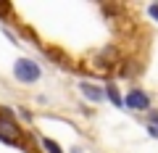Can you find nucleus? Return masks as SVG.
<instances>
[{
    "mask_svg": "<svg viewBox=\"0 0 158 153\" xmlns=\"http://www.w3.org/2000/svg\"><path fill=\"white\" fill-rule=\"evenodd\" d=\"M0 137L3 140H8V142H19V130H16V124L13 121H0Z\"/></svg>",
    "mask_w": 158,
    "mask_h": 153,
    "instance_id": "obj_3",
    "label": "nucleus"
},
{
    "mask_svg": "<svg viewBox=\"0 0 158 153\" xmlns=\"http://www.w3.org/2000/svg\"><path fill=\"white\" fill-rule=\"evenodd\" d=\"M145 130H148V135H150V137H156V140H158V124H150V121H148Z\"/></svg>",
    "mask_w": 158,
    "mask_h": 153,
    "instance_id": "obj_7",
    "label": "nucleus"
},
{
    "mask_svg": "<svg viewBox=\"0 0 158 153\" xmlns=\"http://www.w3.org/2000/svg\"><path fill=\"white\" fill-rule=\"evenodd\" d=\"M148 116H150V124H158V111H156V108H150Z\"/></svg>",
    "mask_w": 158,
    "mask_h": 153,
    "instance_id": "obj_8",
    "label": "nucleus"
},
{
    "mask_svg": "<svg viewBox=\"0 0 158 153\" xmlns=\"http://www.w3.org/2000/svg\"><path fill=\"white\" fill-rule=\"evenodd\" d=\"M148 13H150V16H153V19H156V21H158V3H153V6H150V8H148Z\"/></svg>",
    "mask_w": 158,
    "mask_h": 153,
    "instance_id": "obj_9",
    "label": "nucleus"
},
{
    "mask_svg": "<svg viewBox=\"0 0 158 153\" xmlns=\"http://www.w3.org/2000/svg\"><path fill=\"white\" fill-rule=\"evenodd\" d=\"M79 90L85 92L90 100H103V90H100V87H95V85H90V82H82V85H79Z\"/></svg>",
    "mask_w": 158,
    "mask_h": 153,
    "instance_id": "obj_4",
    "label": "nucleus"
},
{
    "mask_svg": "<svg viewBox=\"0 0 158 153\" xmlns=\"http://www.w3.org/2000/svg\"><path fill=\"white\" fill-rule=\"evenodd\" d=\"M13 74H16L19 82H34V79H40V66L34 61H29V58H21L13 66Z\"/></svg>",
    "mask_w": 158,
    "mask_h": 153,
    "instance_id": "obj_2",
    "label": "nucleus"
},
{
    "mask_svg": "<svg viewBox=\"0 0 158 153\" xmlns=\"http://www.w3.org/2000/svg\"><path fill=\"white\" fill-rule=\"evenodd\" d=\"M124 106L132 108V111H150V95L140 87H132L124 98Z\"/></svg>",
    "mask_w": 158,
    "mask_h": 153,
    "instance_id": "obj_1",
    "label": "nucleus"
},
{
    "mask_svg": "<svg viewBox=\"0 0 158 153\" xmlns=\"http://www.w3.org/2000/svg\"><path fill=\"white\" fill-rule=\"evenodd\" d=\"M42 145H45V151H48V153H63L61 148H58V142H53L50 137H45V140H42Z\"/></svg>",
    "mask_w": 158,
    "mask_h": 153,
    "instance_id": "obj_6",
    "label": "nucleus"
},
{
    "mask_svg": "<svg viewBox=\"0 0 158 153\" xmlns=\"http://www.w3.org/2000/svg\"><path fill=\"white\" fill-rule=\"evenodd\" d=\"M106 95L111 98V103H113V106H118V108L124 106V98L118 95V87H116V85H108V87H106Z\"/></svg>",
    "mask_w": 158,
    "mask_h": 153,
    "instance_id": "obj_5",
    "label": "nucleus"
}]
</instances>
